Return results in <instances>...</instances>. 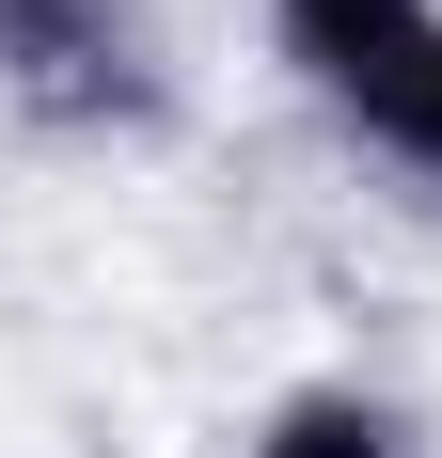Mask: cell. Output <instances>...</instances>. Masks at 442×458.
I'll return each mask as SVG.
<instances>
[{"instance_id":"1","label":"cell","mask_w":442,"mask_h":458,"mask_svg":"<svg viewBox=\"0 0 442 458\" xmlns=\"http://www.w3.org/2000/svg\"><path fill=\"white\" fill-rule=\"evenodd\" d=\"M0 111L47 142H158L174 127L158 0H0Z\"/></svg>"},{"instance_id":"2","label":"cell","mask_w":442,"mask_h":458,"mask_svg":"<svg viewBox=\"0 0 442 458\" xmlns=\"http://www.w3.org/2000/svg\"><path fill=\"white\" fill-rule=\"evenodd\" d=\"M253 16H268V47H285V80H301L316 111H348L395 47L442 32V0H253Z\"/></svg>"},{"instance_id":"3","label":"cell","mask_w":442,"mask_h":458,"mask_svg":"<svg viewBox=\"0 0 442 458\" xmlns=\"http://www.w3.org/2000/svg\"><path fill=\"white\" fill-rule=\"evenodd\" d=\"M237 458H427V427H411L395 379H285L237 427Z\"/></svg>"},{"instance_id":"4","label":"cell","mask_w":442,"mask_h":458,"mask_svg":"<svg viewBox=\"0 0 442 458\" xmlns=\"http://www.w3.org/2000/svg\"><path fill=\"white\" fill-rule=\"evenodd\" d=\"M332 127H348L363 158H379V174L442 190V32H427V47H395V64H379V80H363L348 111H332Z\"/></svg>"}]
</instances>
